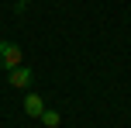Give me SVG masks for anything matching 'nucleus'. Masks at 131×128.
<instances>
[{"label": "nucleus", "mask_w": 131, "mask_h": 128, "mask_svg": "<svg viewBox=\"0 0 131 128\" xmlns=\"http://www.w3.org/2000/svg\"><path fill=\"white\" fill-rule=\"evenodd\" d=\"M41 121H45L48 128H59V121H62V118H59V111H41Z\"/></svg>", "instance_id": "4"}, {"label": "nucleus", "mask_w": 131, "mask_h": 128, "mask_svg": "<svg viewBox=\"0 0 131 128\" xmlns=\"http://www.w3.org/2000/svg\"><path fill=\"white\" fill-rule=\"evenodd\" d=\"M24 111H28V118H41V111H45V101H41L38 94H28V97H24Z\"/></svg>", "instance_id": "3"}, {"label": "nucleus", "mask_w": 131, "mask_h": 128, "mask_svg": "<svg viewBox=\"0 0 131 128\" xmlns=\"http://www.w3.org/2000/svg\"><path fill=\"white\" fill-rule=\"evenodd\" d=\"M21 48L14 45V42H0V62H4V69H14V66H21Z\"/></svg>", "instance_id": "1"}, {"label": "nucleus", "mask_w": 131, "mask_h": 128, "mask_svg": "<svg viewBox=\"0 0 131 128\" xmlns=\"http://www.w3.org/2000/svg\"><path fill=\"white\" fill-rule=\"evenodd\" d=\"M28 4H31V0H17V11H24V7H28Z\"/></svg>", "instance_id": "5"}, {"label": "nucleus", "mask_w": 131, "mask_h": 128, "mask_svg": "<svg viewBox=\"0 0 131 128\" xmlns=\"http://www.w3.org/2000/svg\"><path fill=\"white\" fill-rule=\"evenodd\" d=\"M7 80H10V87H21V90H24V87H31L35 76H31V69L21 62V66H14V69H10V76H7Z\"/></svg>", "instance_id": "2"}, {"label": "nucleus", "mask_w": 131, "mask_h": 128, "mask_svg": "<svg viewBox=\"0 0 131 128\" xmlns=\"http://www.w3.org/2000/svg\"><path fill=\"white\" fill-rule=\"evenodd\" d=\"M0 69H4V62H0Z\"/></svg>", "instance_id": "6"}]
</instances>
